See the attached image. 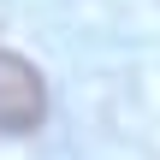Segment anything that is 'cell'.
<instances>
[{
    "label": "cell",
    "mask_w": 160,
    "mask_h": 160,
    "mask_svg": "<svg viewBox=\"0 0 160 160\" xmlns=\"http://www.w3.org/2000/svg\"><path fill=\"white\" fill-rule=\"evenodd\" d=\"M48 119V83L30 59L0 48V137H30Z\"/></svg>",
    "instance_id": "cell-1"
}]
</instances>
